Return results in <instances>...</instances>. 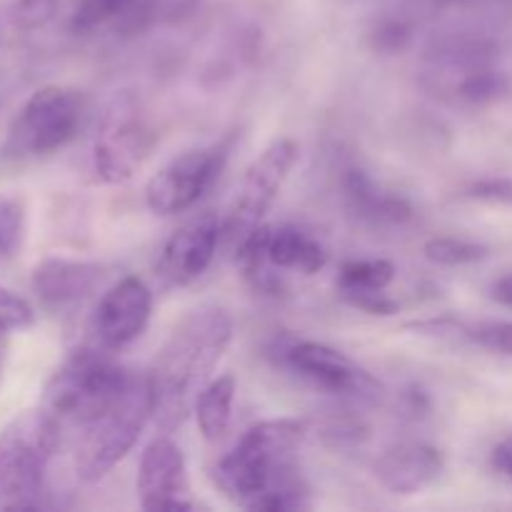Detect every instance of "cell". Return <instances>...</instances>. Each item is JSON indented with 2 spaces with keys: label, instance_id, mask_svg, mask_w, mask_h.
<instances>
[{
  "label": "cell",
  "instance_id": "6da1fadb",
  "mask_svg": "<svg viewBox=\"0 0 512 512\" xmlns=\"http://www.w3.org/2000/svg\"><path fill=\"white\" fill-rule=\"evenodd\" d=\"M233 340V320L223 308L203 305L190 310L158 350L148 373L153 393V423L163 433H175L195 410V400L213 380Z\"/></svg>",
  "mask_w": 512,
  "mask_h": 512
},
{
  "label": "cell",
  "instance_id": "7a4b0ae2",
  "mask_svg": "<svg viewBox=\"0 0 512 512\" xmlns=\"http://www.w3.org/2000/svg\"><path fill=\"white\" fill-rule=\"evenodd\" d=\"M300 420H263L243 433V438L218 460L213 483L233 503L248 508L258 495L283 480L295 478L293 458L305 440Z\"/></svg>",
  "mask_w": 512,
  "mask_h": 512
},
{
  "label": "cell",
  "instance_id": "3957f363",
  "mask_svg": "<svg viewBox=\"0 0 512 512\" xmlns=\"http://www.w3.org/2000/svg\"><path fill=\"white\" fill-rule=\"evenodd\" d=\"M63 440L65 430L43 405L5 425L0 433V510L38 508L45 473Z\"/></svg>",
  "mask_w": 512,
  "mask_h": 512
},
{
  "label": "cell",
  "instance_id": "277c9868",
  "mask_svg": "<svg viewBox=\"0 0 512 512\" xmlns=\"http://www.w3.org/2000/svg\"><path fill=\"white\" fill-rule=\"evenodd\" d=\"M153 420L148 375H130L125 388L75 435V475L83 483L103 480L133 450Z\"/></svg>",
  "mask_w": 512,
  "mask_h": 512
},
{
  "label": "cell",
  "instance_id": "5b68a950",
  "mask_svg": "<svg viewBox=\"0 0 512 512\" xmlns=\"http://www.w3.org/2000/svg\"><path fill=\"white\" fill-rule=\"evenodd\" d=\"M130 370L115 363L108 350L95 345L75 350L45 385L43 408L60 428L78 433L90 418L100 413L130 380Z\"/></svg>",
  "mask_w": 512,
  "mask_h": 512
},
{
  "label": "cell",
  "instance_id": "8992f818",
  "mask_svg": "<svg viewBox=\"0 0 512 512\" xmlns=\"http://www.w3.org/2000/svg\"><path fill=\"white\" fill-rule=\"evenodd\" d=\"M83 93L65 85L35 90L10 123L0 155L8 163H28L58 153L83 123Z\"/></svg>",
  "mask_w": 512,
  "mask_h": 512
},
{
  "label": "cell",
  "instance_id": "52a82bcc",
  "mask_svg": "<svg viewBox=\"0 0 512 512\" xmlns=\"http://www.w3.org/2000/svg\"><path fill=\"white\" fill-rule=\"evenodd\" d=\"M298 158L300 145L293 138H280L273 140L253 160V165L245 170L235 195L230 198L225 215L220 218V240L223 243L235 248L245 235L263 225L265 215L273 208L275 198L293 173Z\"/></svg>",
  "mask_w": 512,
  "mask_h": 512
},
{
  "label": "cell",
  "instance_id": "ba28073f",
  "mask_svg": "<svg viewBox=\"0 0 512 512\" xmlns=\"http://www.w3.org/2000/svg\"><path fill=\"white\" fill-rule=\"evenodd\" d=\"M158 143V133L133 95H120L105 110L93 140L98 183L118 185L133 178Z\"/></svg>",
  "mask_w": 512,
  "mask_h": 512
},
{
  "label": "cell",
  "instance_id": "9c48e42d",
  "mask_svg": "<svg viewBox=\"0 0 512 512\" xmlns=\"http://www.w3.org/2000/svg\"><path fill=\"white\" fill-rule=\"evenodd\" d=\"M228 143L203 145L180 153L145 185V203L155 215H178L193 208L220 178L228 160Z\"/></svg>",
  "mask_w": 512,
  "mask_h": 512
},
{
  "label": "cell",
  "instance_id": "30bf717a",
  "mask_svg": "<svg viewBox=\"0 0 512 512\" xmlns=\"http://www.w3.org/2000/svg\"><path fill=\"white\" fill-rule=\"evenodd\" d=\"M283 365L313 388L340 398L375 400L380 383L353 358L315 340H293L283 350Z\"/></svg>",
  "mask_w": 512,
  "mask_h": 512
},
{
  "label": "cell",
  "instance_id": "8fae6325",
  "mask_svg": "<svg viewBox=\"0 0 512 512\" xmlns=\"http://www.w3.org/2000/svg\"><path fill=\"white\" fill-rule=\"evenodd\" d=\"M150 313H153V293L145 280L128 275L108 293H103L95 305L88 325L90 345L108 353L128 348L145 333Z\"/></svg>",
  "mask_w": 512,
  "mask_h": 512
},
{
  "label": "cell",
  "instance_id": "7c38bea8",
  "mask_svg": "<svg viewBox=\"0 0 512 512\" xmlns=\"http://www.w3.org/2000/svg\"><path fill=\"white\" fill-rule=\"evenodd\" d=\"M140 508L148 512H180L193 510L190 500L188 465L183 450L178 448L170 433L150 440L143 450L138 470Z\"/></svg>",
  "mask_w": 512,
  "mask_h": 512
},
{
  "label": "cell",
  "instance_id": "4fadbf2b",
  "mask_svg": "<svg viewBox=\"0 0 512 512\" xmlns=\"http://www.w3.org/2000/svg\"><path fill=\"white\" fill-rule=\"evenodd\" d=\"M220 218L215 213H203L180 225L168 243L160 250L158 273L173 288H183L198 280L213 263L218 253Z\"/></svg>",
  "mask_w": 512,
  "mask_h": 512
},
{
  "label": "cell",
  "instance_id": "5bb4252c",
  "mask_svg": "<svg viewBox=\"0 0 512 512\" xmlns=\"http://www.w3.org/2000/svg\"><path fill=\"white\" fill-rule=\"evenodd\" d=\"M105 273H108L105 265L90 260L45 258L43 263L35 265L30 285L45 310L63 313L90 298L103 283Z\"/></svg>",
  "mask_w": 512,
  "mask_h": 512
},
{
  "label": "cell",
  "instance_id": "9a60e30c",
  "mask_svg": "<svg viewBox=\"0 0 512 512\" xmlns=\"http://www.w3.org/2000/svg\"><path fill=\"white\" fill-rule=\"evenodd\" d=\"M445 458L435 445L423 440L395 443L375 460L373 473L378 483L393 495H418L440 478Z\"/></svg>",
  "mask_w": 512,
  "mask_h": 512
},
{
  "label": "cell",
  "instance_id": "2e32d148",
  "mask_svg": "<svg viewBox=\"0 0 512 512\" xmlns=\"http://www.w3.org/2000/svg\"><path fill=\"white\" fill-rule=\"evenodd\" d=\"M343 200L348 213L370 228H400L415 215L408 198L380 188L365 170L348 168L343 175Z\"/></svg>",
  "mask_w": 512,
  "mask_h": 512
},
{
  "label": "cell",
  "instance_id": "e0dca14e",
  "mask_svg": "<svg viewBox=\"0 0 512 512\" xmlns=\"http://www.w3.org/2000/svg\"><path fill=\"white\" fill-rule=\"evenodd\" d=\"M268 263L275 270L315 275L328 263V253L313 235L295 228V225H270Z\"/></svg>",
  "mask_w": 512,
  "mask_h": 512
},
{
  "label": "cell",
  "instance_id": "ac0fdd59",
  "mask_svg": "<svg viewBox=\"0 0 512 512\" xmlns=\"http://www.w3.org/2000/svg\"><path fill=\"white\" fill-rule=\"evenodd\" d=\"M150 15V0H80L70 18V30L78 35L113 25L118 30H140Z\"/></svg>",
  "mask_w": 512,
  "mask_h": 512
},
{
  "label": "cell",
  "instance_id": "d6986e66",
  "mask_svg": "<svg viewBox=\"0 0 512 512\" xmlns=\"http://www.w3.org/2000/svg\"><path fill=\"white\" fill-rule=\"evenodd\" d=\"M235 390H238V383H235L233 375H220V378L210 380L195 400L193 413L205 443H218L228 433L230 418H233Z\"/></svg>",
  "mask_w": 512,
  "mask_h": 512
},
{
  "label": "cell",
  "instance_id": "ffe728a7",
  "mask_svg": "<svg viewBox=\"0 0 512 512\" xmlns=\"http://www.w3.org/2000/svg\"><path fill=\"white\" fill-rule=\"evenodd\" d=\"M393 280H395V265L390 263V260L355 258V260H345V263L340 265L338 290L345 300L350 298V295L380 293V290H388Z\"/></svg>",
  "mask_w": 512,
  "mask_h": 512
},
{
  "label": "cell",
  "instance_id": "44dd1931",
  "mask_svg": "<svg viewBox=\"0 0 512 512\" xmlns=\"http://www.w3.org/2000/svg\"><path fill=\"white\" fill-rule=\"evenodd\" d=\"M423 255L435 265L443 268H463V265H475L490 255L485 243L470 238H455V235H438L423 245Z\"/></svg>",
  "mask_w": 512,
  "mask_h": 512
},
{
  "label": "cell",
  "instance_id": "7402d4cb",
  "mask_svg": "<svg viewBox=\"0 0 512 512\" xmlns=\"http://www.w3.org/2000/svg\"><path fill=\"white\" fill-rule=\"evenodd\" d=\"M460 343L478 345L490 353L512 358V320H478V323L463 320Z\"/></svg>",
  "mask_w": 512,
  "mask_h": 512
},
{
  "label": "cell",
  "instance_id": "603a6c76",
  "mask_svg": "<svg viewBox=\"0 0 512 512\" xmlns=\"http://www.w3.org/2000/svg\"><path fill=\"white\" fill-rule=\"evenodd\" d=\"M25 240V205L13 195H0V260H13Z\"/></svg>",
  "mask_w": 512,
  "mask_h": 512
},
{
  "label": "cell",
  "instance_id": "cb8c5ba5",
  "mask_svg": "<svg viewBox=\"0 0 512 512\" xmlns=\"http://www.w3.org/2000/svg\"><path fill=\"white\" fill-rule=\"evenodd\" d=\"M413 38V25L403 18H385L370 30V48L383 55L400 53L410 45Z\"/></svg>",
  "mask_w": 512,
  "mask_h": 512
},
{
  "label": "cell",
  "instance_id": "d4e9b609",
  "mask_svg": "<svg viewBox=\"0 0 512 512\" xmlns=\"http://www.w3.org/2000/svg\"><path fill=\"white\" fill-rule=\"evenodd\" d=\"M33 320V305L25 298H20V295H15L13 290L0 285V333H13V330L30 328Z\"/></svg>",
  "mask_w": 512,
  "mask_h": 512
},
{
  "label": "cell",
  "instance_id": "484cf974",
  "mask_svg": "<svg viewBox=\"0 0 512 512\" xmlns=\"http://www.w3.org/2000/svg\"><path fill=\"white\" fill-rule=\"evenodd\" d=\"M463 195L468 200L512 208V178H480L465 185Z\"/></svg>",
  "mask_w": 512,
  "mask_h": 512
},
{
  "label": "cell",
  "instance_id": "4316f807",
  "mask_svg": "<svg viewBox=\"0 0 512 512\" xmlns=\"http://www.w3.org/2000/svg\"><path fill=\"white\" fill-rule=\"evenodd\" d=\"M58 13V0H18L13 8V23L20 30H38Z\"/></svg>",
  "mask_w": 512,
  "mask_h": 512
},
{
  "label": "cell",
  "instance_id": "83f0119b",
  "mask_svg": "<svg viewBox=\"0 0 512 512\" xmlns=\"http://www.w3.org/2000/svg\"><path fill=\"white\" fill-rule=\"evenodd\" d=\"M345 303L353 305V308H358V310H363V313H368V315H380V318H390V315H395L400 310L398 300L390 298L385 290H380V293L350 295V298H345Z\"/></svg>",
  "mask_w": 512,
  "mask_h": 512
},
{
  "label": "cell",
  "instance_id": "f1b7e54d",
  "mask_svg": "<svg viewBox=\"0 0 512 512\" xmlns=\"http://www.w3.org/2000/svg\"><path fill=\"white\" fill-rule=\"evenodd\" d=\"M493 468L512 480V435L500 440L493 450Z\"/></svg>",
  "mask_w": 512,
  "mask_h": 512
},
{
  "label": "cell",
  "instance_id": "f546056e",
  "mask_svg": "<svg viewBox=\"0 0 512 512\" xmlns=\"http://www.w3.org/2000/svg\"><path fill=\"white\" fill-rule=\"evenodd\" d=\"M490 298L495 303L505 305V308H512V268L493 280V285H490Z\"/></svg>",
  "mask_w": 512,
  "mask_h": 512
},
{
  "label": "cell",
  "instance_id": "4dcf8cb0",
  "mask_svg": "<svg viewBox=\"0 0 512 512\" xmlns=\"http://www.w3.org/2000/svg\"><path fill=\"white\" fill-rule=\"evenodd\" d=\"M5 360H8V338H5V333H0V380H3Z\"/></svg>",
  "mask_w": 512,
  "mask_h": 512
}]
</instances>
